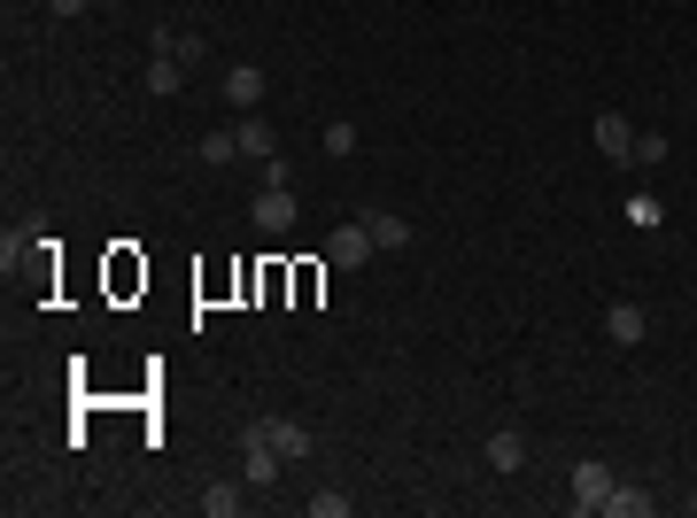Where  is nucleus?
Listing matches in <instances>:
<instances>
[{
  "mask_svg": "<svg viewBox=\"0 0 697 518\" xmlns=\"http://www.w3.org/2000/svg\"><path fill=\"white\" fill-rule=\"evenodd\" d=\"M326 263H334V271H356V263H372V232H364V217L326 232Z\"/></svg>",
  "mask_w": 697,
  "mask_h": 518,
  "instance_id": "nucleus-1",
  "label": "nucleus"
},
{
  "mask_svg": "<svg viewBox=\"0 0 697 518\" xmlns=\"http://www.w3.org/2000/svg\"><path fill=\"white\" fill-rule=\"evenodd\" d=\"M279 465H287V457H279V449L248 426V441H240V480H248V488H272V480H279Z\"/></svg>",
  "mask_w": 697,
  "mask_h": 518,
  "instance_id": "nucleus-2",
  "label": "nucleus"
},
{
  "mask_svg": "<svg viewBox=\"0 0 697 518\" xmlns=\"http://www.w3.org/2000/svg\"><path fill=\"white\" fill-rule=\"evenodd\" d=\"M597 156H605V163H636V124H628L620 109L597 117Z\"/></svg>",
  "mask_w": 697,
  "mask_h": 518,
  "instance_id": "nucleus-3",
  "label": "nucleus"
},
{
  "mask_svg": "<svg viewBox=\"0 0 697 518\" xmlns=\"http://www.w3.org/2000/svg\"><path fill=\"white\" fill-rule=\"evenodd\" d=\"M256 434H264L287 465H303V457H311V426H295V418H279V410H272V418H256Z\"/></svg>",
  "mask_w": 697,
  "mask_h": 518,
  "instance_id": "nucleus-4",
  "label": "nucleus"
},
{
  "mask_svg": "<svg viewBox=\"0 0 697 518\" xmlns=\"http://www.w3.org/2000/svg\"><path fill=\"white\" fill-rule=\"evenodd\" d=\"M620 480H612V465H573V511H605V496H612Z\"/></svg>",
  "mask_w": 697,
  "mask_h": 518,
  "instance_id": "nucleus-5",
  "label": "nucleus"
},
{
  "mask_svg": "<svg viewBox=\"0 0 697 518\" xmlns=\"http://www.w3.org/2000/svg\"><path fill=\"white\" fill-rule=\"evenodd\" d=\"M248 217H256V232H287V225H295V193H287V186H264V193L248 201Z\"/></svg>",
  "mask_w": 697,
  "mask_h": 518,
  "instance_id": "nucleus-6",
  "label": "nucleus"
},
{
  "mask_svg": "<svg viewBox=\"0 0 697 518\" xmlns=\"http://www.w3.org/2000/svg\"><path fill=\"white\" fill-rule=\"evenodd\" d=\"M481 457H489V472H520V465H527V434H520V426H497Z\"/></svg>",
  "mask_w": 697,
  "mask_h": 518,
  "instance_id": "nucleus-7",
  "label": "nucleus"
},
{
  "mask_svg": "<svg viewBox=\"0 0 697 518\" xmlns=\"http://www.w3.org/2000/svg\"><path fill=\"white\" fill-rule=\"evenodd\" d=\"M225 101H233V109H256V101H264V70H256V62H233V70H225Z\"/></svg>",
  "mask_w": 697,
  "mask_h": 518,
  "instance_id": "nucleus-8",
  "label": "nucleus"
},
{
  "mask_svg": "<svg viewBox=\"0 0 697 518\" xmlns=\"http://www.w3.org/2000/svg\"><path fill=\"white\" fill-rule=\"evenodd\" d=\"M233 140H240V156H248V163H272V156H279V132H272L264 117H248V124H233Z\"/></svg>",
  "mask_w": 697,
  "mask_h": 518,
  "instance_id": "nucleus-9",
  "label": "nucleus"
},
{
  "mask_svg": "<svg viewBox=\"0 0 697 518\" xmlns=\"http://www.w3.org/2000/svg\"><path fill=\"white\" fill-rule=\"evenodd\" d=\"M605 333H612V341H620V348H636V341H644V333H651V318H644L636 302H612V310H605Z\"/></svg>",
  "mask_w": 697,
  "mask_h": 518,
  "instance_id": "nucleus-10",
  "label": "nucleus"
},
{
  "mask_svg": "<svg viewBox=\"0 0 697 518\" xmlns=\"http://www.w3.org/2000/svg\"><path fill=\"white\" fill-rule=\"evenodd\" d=\"M364 232H372V248H411V225H403L395 209H372V217H364Z\"/></svg>",
  "mask_w": 697,
  "mask_h": 518,
  "instance_id": "nucleus-11",
  "label": "nucleus"
},
{
  "mask_svg": "<svg viewBox=\"0 0 697 518\" xmlns=\"http://www.w3.org/2000/svg\"><path fill=\"white\" fill-rule=\"evenodd\" d=\"M628 225H636V232H659V225H667V201H659V193H628Z\"/></svg>",
  "mask_w": 697,
  "mask_h": 518,
  "instance_id": "nucleus-12",
  "label": "nucleus"
},
{
  "mask_svg": "<svg viewBox=\"0 0 697 518\" xmlns=\"http://www.w3.org/2000/svg\"><path fill=\"white\" fill-rule=\"evenodd\" d=\"M178 78H186V70H178V54H164V47H156V62H148V93H164V101H171Z\"/></svg>",
  "mask_w": 697,
  "mask_h": 518,
  "instance_id": "nucleus-13",
  "label": "nucleus"
},
{
  "mask_svg": "<svg viewBox=\"0 0 697 518\" xmlns=\"http://www.w3.org/2000/svg\"><path fill=\"white\" fill-rule=\"evenodd\" d=\"M644 511H651L644 488H612V496H605V518H644Z\"/></svg>",
  "mask_w": 697,
  "mask_h": 518,
  "instance_id": "nucleus-14",
  "label": "nucleus"
},
{
  "mask_svg": "<svg viewBox=\"0 0 697 518\" xmlns=\"http://www.w3.org/2000/svg\"><path fill=\"white\" fill-rule=\"evenodd\" d=\"M240 156V140H233V124H217V132H202V163H233Z\"/></svg>",
  "mask_w": 697,
  "mask_h": 518,
  "instance_id": "nucleus-15",
  "label": "nucleus"
},
{
  "mask_svg": "<svg viewBox=\"0 0 697 518\" xmlns=\"http://www.w3.org/2000/svg\"><path fill=\"white\" fill-rule=\"evenodd\" d=\"M202 511H209V518H233V511H240V488H233V480L202 488Z\"/></svg>",
  "mask_w": 697,
  "mask_h": 518,
  "instance_id": "nucleus-16",
  "label": "nucleus"
},
{
  "mask_svg": "<svg viewBox=\"0 0 697 518\" xmlns=\"http://www.w3.org/2000/svg\"><path fill=\"white\" fill-rule=\"evenodd\" d=\"M303 511H311V518H348V496H334V488H318V496H311Z\"/></svg>",
  "mask_w": 697,
  "mask_h": 518,
  "instance_id": "nucleus-17",
  "label": "nucleus"
},
{
  "mask_svg": "<svg viewBox=\"0 0 697 518\" xmlns=\"http://www.w3.org/2000/svg\"><path fill=\"white\" fill-rule=\"evenodd\" d=\"M636 163H667V132H636Z\"/></svg>",
  "mask_w": 697,
  "mask_h": 518,
  "instance_id": "nucleus-18",
  "label": "nucleus"
},
{
  "mask_svg": "<svg viewBox=\"0 0 697 518\" xmlns=\"http://www.w3.org/2000/svg\"><path fill=\"white\" fill-rule=\"evenodd\" d=\"M326 156H356V124H326Z\"/></svg>",
  "mask_w": 697,
  "mask_h": 518,
  "instance_id": "nucleus-19",
  "label": "nucleus"
},
{
  "mask_svg": "<svg viewBox=\"0 0 697 518\" xmlns=\"http://www.w3.org/2000/svg\"><path fill=\"white\" fill-rule=\"evenodd\" d=\"M47 8H55V16H78V8H94V0H47Z\"/></svg>",
  "mask_w": 697,
  "mask_h": 518,
  "instance_id": "nucleus-20",
  "label": "nucleus"
},
{
  "mask_svg": "<svg viewBox=\"0 0 697 518\" xmlns=\"http://www.w3.org/2000/svg\"><path fill=\"white\" fill-rule=\"evenodd\" d=\"M690 518H697V496H690Z\"/></svg>",
  "mask_w": 697,
  "mask_h": 518,
  "instance_id": "nucleus-21",
  "label": "nucleus"
}]
</instances>
